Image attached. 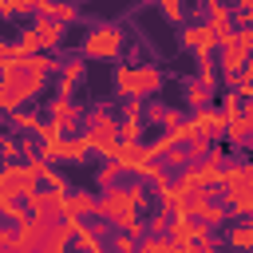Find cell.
Here are the masks:
<instances>
[{
	"instance_id": "cell-1",
	"label": "cell",
	"mask_w": 253,
	"mask_h": 253,
	"mask_svg": "<svg viewBox=\"0 0 253 253\" xmlns=\"http://www.w3.org/2000/svg\"><path fill=\"white\" fill-rule=\"evenodd\" d=\"M83 130L95 138L99 158H119V146H123V119L111 115V107H91L87 119H83Z\"/></svg>"
},
{
	"instance_id": "cell-2",
	"label": "cell",
	"mask_w": 253,
	"mask_h": 253,
	"mask_svg": "<svg viewBox=\"0 0 253 253\" xmlns=\"http://www.w3.org/2000/svg\"><path fill=\"white\" fill-rule=\"evenodd\" d=\"M126 47V32L119 24H95L83 36V55L87 59H119Z\"/></svg>"
},
{
	"instance_id": "cell-3",
	"label": "cell",
	"mask_w": 253,
	"mask_h": 253,
	"mask_svg": "<svg viewBox=\"0 0 253 253\" xmlns=\"http://www.w3.org/2000/svg\"><path fill=\"white\" fill-rule=\"evenodd\" d=\"M40 186V174L32 170V162H4L0 170V194H28Z\"/></svg>"
},
{
	"instance_id": "cell-4",
	"label": "cell",
	"mask_w": 253,
	"mask_h": 253,
	"mask_svg": "<svg viewBox=\"0 0 253 253\" xmlns=\"http://www.w3.org/2000/svg\"><path fill=\"white\" fill-rule=\"evenodd\" d=\"M182 47L194 51V55H213V51H221L217 28H213L210 20H206V24H186V28H182Z\"/></svg>"
},
{
	"instance_id": "cell-5",
	"label": "cell",
	"mask_w": 253,
	"mask_h": 253,
	"mask_svg": "<svg viewBox=\"0 0 253 253\" xmlns=\"http://www.w3.org/2000/svg\"><path fill=\"white\" fill-rule=\"evenodd\" d=\"M190 123L198 126V134H206V138H213V142H221L225 138V126H229V119H225V111L221 107H198V111H190Z\"/></svg>"
},
{
	"instance_id": "cell-6",
	"label": "cell",
	"mask_w": 253,
	"mask_h": 253,
	"mask_svg": "<svg viewBox=\"0 0 253 253\" xmlns=\"http://www.w3.org/2000/svg\"><path fill=\"white\" fill-rule=\"evenodd\" d=\"M126 174H134V178H146V170L154 166V158H150V150H146V142H123L119 146V158H115Z\"/></svg>"
},
{
	"instance_id": "cell-7",
	"label": "cell",
	"mask_w": 253,
	"mask_h": 253,
	"mask_svg": "<svg viewBox=\"0 0 253 253\" xmlns=\"http://www.w3.org/2000/svg\"><path fill=\"white\" fill-rule=\"evenodd\" d=\"M83 75H87V55H75V59H67V63L59 67V75H55V95L71 99V95H75V87L83 83Z\"/></svg>"
},
{
	"instance_id": "cell-8",
	"label": "cell",
	"mask_w": 253,
	"mask_h": 253,
	"mask_svg": "<svg viewBox=\"0 0 253 253\" xmlns=\"http://www.w3.org/2000/svg\"><path fill=\"white\" fill-rule=\"evenodd\" d=\"M47 119H55V123L63 126V134H75V130H79V123H83L87 115H83V111H79V107H75L71 99L55 95V99L47 103Z\"/></svg>"
},
{
	"instance_id": "cell-9",
	"label": "cell",
	"mask_w": 253,
	"mask_h": 253,
	"mask_svg": "<svg viewBox=\"0 0 253 253\" xmlns=\"http://www.w3.org/2000/svg\"><path fill=\"white\" fill-rule=\"evenodd\" d=\"M166 83V75L154 67V63H134V99H150L158 95Z\"/></svg>"
},
{
	"instance_id": "cell-10",
	"label": "cell",
	"mask_w": 253,
	"mask_h": 253,
	"mask_svg": "<svg viewBox=\"0 0 253 253\" xmlns=\"http://www.w3.org/2000/svg\"><path fill=\"white\" fill-rule=\"evenodd\" d=\"M99 198L103 194H91V190H71L67 194V206H63V217H99Z\"/></svg>"
},
{
	"instance_id": "cell-11",
	"label": "cell",
	"mask_w": 253,
	"mask_h": 253,
	"mask_svg": "<svg viewBox=\"0 0 253 253\" xmlns=\"http://www.w3.org/2000/svg\"><path fill=\"white\" fill-rule=\"evenodd\" d=\"M32 28H36V36H40V47H43V51H59V47H63V28H67V24H59L55 16H36V20H32Z\"/></svg>"
},
{
	"instance_id": "cell-12",
	"label": "cell",
	"mask_w": 253,
	"mask_h": 253,
	"mask_svg": "<svg viewBox=\"0 0 253 253\" xmlns=\"http://www.w3.org/2000/svg\"><path fill=\"white\" fill-rule=\"evenodd\" d=\"M24 103H28V91L20 87L16 71H0V111L8 115V111H20Z\"/></svg>"
},
{
	"instance_id": "cell-13",
	"label": "cell",
	"mask_w": 253,
	"mask_h": 253,
	"mask_svg": "<svg viewBox=\"0 0 253 253\" xmlns=\"http://www.w3.org/2000/svg\"><path fill=\"white\" fill-rule=\"evenodd\" d=\"M91 154H99V146H95V138L83 130V134H67V146H63V162H71V166H83V162H91Z\"/></svg>"
},
{
	"instance_id": "cell-14",
	"label": "cell",
	"mask_w": 253,
	"mask_h": 253,
	"mask_svg": "<svg viewBox=\"0 0 253 253\" xmlns=\"http://www.w3.org/2000/svg\"><path fill=\"white\" fill-rule=\"evenodd\" d=\"M221 190H253V158L245 162H229L225 166V178H221Z\"/></svg>"
},
{
	"instance_id": "cell-15",
	"label": "cell",
	"mask_w": 253,
	"mask_h": 253,
	"mask_svg": "<svg viewBox=\"0 0 253 253\" xmlns=\"http://www.w3.org/2000/svg\"><path fill=\"white\" fill-rule=\"evenodd\" d=\"M217 63H221V75H225V71H245V67L253 63V51H249L241 40H233V43L221 47V59H217Z\"/></svg>"
},
{
	"instance_id": "cell-16",
	"label": "cell",
	"mask_w": 253,
	"mask_h": 253,
	"mask_svg": "<svg viewBox=\"0 0 253 253\" xmlns=\"http://www.w3.org/2000/svg\"><path fill=\"white\" fill-rule=\"evenodd\" d=\"M198 217H190V213H174V221H170V241L182 249V245H194L198 241Z\"/></svg>"
},
{
	"instance_id": "cell-17",
	"label": "cell",
	"mask_w": 253,
	"mask_h": 253,
	"mask_svg": "<svg viewBox=\"0 0 253 253\" xmlns=\"http://www.w3.org/2000/svg\"><path fill=\"white\" fill-rule=\"evenodd\" d=\"M4 123H8V130H16V134H36L40 126H43V115L40 111H8L4 115Z\"/></svg>"
},
{
	"instance_id": "cell-18",
	"label": "cell",
	"mask_w": 253,
	"mask_h": 253,
	"mask_svg": "<svg viewBox=\"0 0 253 253\" xmlns=\"http://www.w3.org/2000/svg\"><path fill=\"white\" fill-rule=\"evenodd\" d=\"M0 213H4V221H12V225H20V221H28V217H32V210H28V198H24V194H0Z\"/></svg>"
},
{
	"instance_id": "cell-19",
	"label": "cell",
	"mask_w": 253,
	"mask_h": 253,
	"mask_svg": "<svg viewBox=\"0 0 253 253\" xmlns=\"http://www.w3.org/2000/svg\"><path fill=\"white\" fill-rule=\"evenodd\" d=\"M182 95H186V103H190V111H198V107H210V99H213V87H206L198 75L190 79H182Z\"/></svg>"
},
{
	"instance_id": "cell-20",
	"label": "cell",
	"mask_w": 253,
	"mask_h": 253,
	"mask_svg": "<svg viewBox=\"0 0 253 253\" xmlns=\"http://www.w3.org/2000/svg\"><path fill=\"white\" fill-rule=\"evenodd\" d=\"M225 206H229L233 221H249L253 217V190H229L225 194Z\"/></svg>"
},
{
	"instance_id": "cell-21",
	"label": "cell",
	"mask_w": 253,
	"mask_h": 253,
	"mask_svg": "<svg viewBox=\"0 0 253 253\" xmlns=\"http://www.w3.org/2000/svg\"><path fill=\"white\" fill-rule=\"evenodd\" d=\"M233 12H237L233 0H213V4H206V20H210L217 32H221V28H237V24H233Z\"/></svg>"
},
{
	"instance_id": "cell-22",
	"label": "cell",
	"mask_w": 253,
	"mask_h": 253,
	"mask_svg": "<svg viewBox=\"0 0 253 253\" xmlns=\"http://www.w3.org/2000/svg\"><path fill=\"white\" fill-rule=\"evenodd\" d=\"M186 202H190V190L178 186V182L158 194V210H166V213H186Z\"/></svg>"
},
{
	"instance_id": "cell-23",
	"label": "cell",
	"mask_w": 253,
	"mask_h": 253,
	"mask_svg": "<svg viewBox=\"0 0 253 253\" xmlns=\"http://www.w3.org/2000/svg\"><path fill=\"white\" fill-rule=\"evenodd\" d=\"M123 174H126V170H123L115 158H103V162L95 166V186H99V190H111V186L123 182Z\"/></svg>"
},
{
	"instance_id": "cell-24",
	"label": "cell",
	"mask_w": 253,
	"mask_h": 253,
	"mask_svg": "<svg viewBox=\"0 0 253 253\" xmlns=\"http://www.w3.org/2000/svg\"><path fill=\"white\" fill-rule=\"evenodd\" d=\"M225 249H233V253H253V225H249V221L233 225V229L225 233Z\"/></svg>"
},
{
	"instance_id": "cell-25",
	"label": "cell",
	"mask_w": 253,
	"mask_h": 253,
	"mask_svg": "<svg viewBox=\"0 0 253 253\" xmlns=\"http://www.w3.org/2000/svg\"><path fill=\"white\" fill-rule=\"evenodd\" d=\"M115 95L134 99V63H115Z\"/></svg>"
},
{
	"instance_id": "cell-26",
	"label": "cell",
	"mask_w": 253,
	"mask_h": 253,
	"mask_svg": "<svg viewBox=\"0 0 253 253\" xmlns=\"http://www.w3.org/2000/svg\"><path fill=\"white\" fill-rule=\"evenodd\" d=\"M138 253H178V245L170 241V233H146L138 237Z\"/></svg>"
},
{
	"instance_id": "cell-27",
	"label": "cell",
	"mask_w": 253,
	"mask_h": 253,
	"mask_svg": "<svg viewBox=\"0 0 253 253\" xmlns=\"http://www.w3.org/2000/svg\"><path fill=\"white\" fill-rule=\"evenodd\" d=\"M198 79H202L206 87H217V83H221V63H217L213 55H198Z\"/></svg>"
},
{
	"instance_id": "cell-28",
	"label": "cell",
	"mask_w": 253,
	"mask_h": 253,
	"mask_svg": "<svg viewBox=\"0 0 253 253\" xmlns=\"http://www.w3.org/2000/svg\"><path fill=\"white\" fill-rule=\"evenodd\" d=\"M249 138H253V126L245 123V115L229 119V126H225V142H229V146H241V142H249Z\"/></svg>"
},
{
	"instance_id": "cell-29",
	"label": "cell",
	"mask_w": 253,
	"mask_h": 253,
	"mask_svg": "<svg viewBox=\"0 0 253 253\" xmlns=\"http://www.w3.org/2000/svg\"><path fill=\"white\" fill-rule=\"evenodd\" d=\"M174 146H178V142H174V134H170V130H158V138H154V142H146V150H150V158H154V162H162Z\"/></svg>"
},
{
	"instance_id": "cell-30",
	"label": "cell",
	"mask_w": 253,
	"mask_h": 253,
	"mask_svg": "<svg viewBox=\"0 0 253 253\" xmlns=\"http://www.w3.org/2000/svg\"><path fill=\"white\" fill-rule=\"evenodd\" d=\"M221 111H225V119H237L241 111H245V95L241 91H221V103H217Z\"/></svg>"
},
{
	"instance_id": "cell-31",
	"label": "cell",
	"mask_w": 253,
	"mask_h": 253,
	"mask_svg": "<svg viewBox=\"0 0 253 253\" xmlns=\"http://www.w3.org/2000/svg\"><path fill=\"white\" fill-rule=\"evenodd\" d=\"M107 241H111V253H138V237H130L123 229H115Z\"/></svg>"
},
{
	"instance_id": "cell-32",
	"label": "cell",
	"mask_w": 253,
	"mask_h": 253,
	"mask_svg": "<svg viewBox=\"0 0 253 253\" xmlns=\"http://www.w3.org/2000/svg\"><path fill=\"white\" fill-rule=\"evenodd\" d=\"M158 12L170 24H186V0H158Z\"/></svg>"
},
{
	"instance_id": "cell-33",
	"label": "cell",
	"mask_w": 253,
	"mask_h": 253,
	"mask_svg": "<svg viewBox=\"0 0 253 253\" xmlns=\"http://www.w3.org/2000/svg\"><path fill=\"white\" fill-rule=\"evenodd\" d=\"M63 146H67V138H40V154L47 162H63Z\"/></svg>"
},
{
	"instance_id": "cell-34",
	"label": "cell",
	"mask_w": 253,
	"mask_h": 253,
	"mask_svg": "<svg viewBox=\"0 0 253 253\" xmlns=\"http://www.w3.org/2000/svg\"><path fill=\"white\" fill-rule=\"evenodd\" d=\"M51 16H55L59 24H75V20H79V4H75V0H55Z\"/></svg>"
},
{
	"instance_id": "cell-35",
	"label": "cell",
	"mask_w": 253,
	"mask_h": 253,
	"mask_svg": "<svg viewBox=\"0 0 253 253\" xmlns=\"http://www.w3.org/2000/svg\"><path fill=\"white\" fill-rule=\"evenodd\" d=\"M28 12H36V0H0V16H28Z\"/></svg>"
},
{
	"instance_id": "cell-36",
	"label": "cell",
	"mask_w": 253,
	"mask_h": 253,
	"mask_svg": "<svg viewBox=\"0 0 253 253\" xmlns=\"http://www.w3.org/2000/svg\"><path fill=\"white\" fill-rule=\"evenodd\" d=\"M190 162H194V158H190V146H174V150H170V154L162 158V166H170L174 174H178L182 166H190Z\"/></svg>"
},
{
	"instance_id": "cell-37",
	"label": "cell",
	"mask_w": 253,
	"mask_h": 253,
	"mask_svg": "<svg viewBox=\"0 0 253 253\" xmlns=\"http://www.w3.org/2000/svg\"><path fill=\"white\" fill-rule=\"evenodd\" d=\"M170 134H174V142H178V146H190V142L198 138V126H194L190 119H182V123H178V126H174Z\"/></svg>"
},
{
	"instance_id": "cell-38",
	"label": "cell",
	"mask_w": 253,
	"mask_h": 253,
	"mask_svg": "<svg viewBox=\"0 0 253 253\" xmlns=\"http://www.w3.org/2000/svg\"><path fill=\"white\" fill-rule=\"evenodd\" d=\"M213 146H217V142H213V138H206V134H198V138H194V142H190V158H194V162H206V158H210V150H213Z\"/></svg>"
},
{
	"instance_id": "cell-39",
	"label": "cell",
	"mask_w": 253,
	"mask_h": 253,
	"mask_svg": "<svg viewBox=\"0 0 253 253\" xmlns=\"http://www.w3.org/2000/svg\"><path fill=\"white\" fill-rule=\"evenodd\" d=\"M170 221H174V213H166V210H154V213L146 217V229H150V233H170Z\"/></svg>"
},
{
	"instance_id": "cell-40",
	"label": "cell",
	"mask_w": 253,
	"mask_h": 253,
	"mask_svg": "<svg viewBox=\"0 0 253 253\" xmlns=\"http://www.w3.org/2000/svg\"><path fill=\"white\" fill-rule=\"evenodd\" d=\"M43 182H47V190H63V194H71V190H75V186H71L55 166H47V170H43Z\"/></svg>"
},
{
	"instance_id": "cell-41",
	"label": "cell",
	"mask_w": 253,
	"mask_h": 253,
	"mask_svg": "<svg viewBox=\"0 0 253 253\" xmlns=\"http://www.w3.org/2000/svg\"><path fill=\"white\" fill-rule=\"evenodd\" d=\"M166 111H170V107H162V103H146V123L162 126V123H166Z\"/></svg>"
},
{
	"instance_id": "cell-42",
	"label": "cell",
	"mask_w": 253,
	"mask_h": 253,
	"mask_svg": "<svg viewBox=\"0 0 253 253\" xmlns=\"http://www.w3.org/2000/svg\"><path fill=\"white\" fill-rule=\"evenodd\" d=\"M0 249H16V225L12 221H4V229H0Z\"/></svg>"
},
{
	"instance_id": "cell-43",
	"label": "cell",
	"mask_w": 253,
	"mask_h": 253,
	"mask_svg": "<svg viewBox=\"0 0 253 253\" xmlns=\"http://www.w3.org/2000/svg\"><path fill=\"white\" fill-rule=\"evenodd\" d=\"M182 119H186V115H182V111H174V107H170V111H166V123H162V130H174V126H178V123H182Z\"/></svg>"
},
{
	"instance_id": "cell-44",
	"label": "cell",
	"mask_w": 253,
	"mask_h": 253,
	"mask_svg": "<svg viewBox=\"0 0 253 253\" xmlns=\"http://www.w3.org/2000/svg\"><path fill=\"white\" fill-rule=\"evenodd\" d=\"M241 115H245V123L253 126V99H245V111H241Z\"/></svg>"
},
{
	"instance_id": "cell-45",
	"label": "cell",
	"mask_w": 253,
	"mask_h": 253,
	"mask_svg": "<svg viewBox=\"0 0 253 253\" xmlns=\"http://www.w3.org/2000/svg\"><path fill=\"white\" fill-rule=\"evenodd\" d=\"M178 253H202V249H198V241H194V245H182Z\"/></svg>"
},
{
	"instance_id": "cell-46",
	"label": "cell",
	"mask_w": 253,
	"mask_h": 253,
	"mask_svg": "<svg viewBox=\"0 0 253 253\" xmlns=\"http://www.w3.org/2000/svg\"><path fill=\"white\" fill-rule=\"evenodd\" d=\"M233 8H253V0H233Z\"/></svg>"
},
{
	"instance_id": "cell-47",
	"label": "cell",
	"mask_w": 253,
	"mask_h": 253,
	"mask_svg": "<svg viewBox=\"0 0 253 253\" xmlns=\"http://www.w3.org/2000/svg\"><path fill=\"white\" fill-rule=\"evenodd\" d=\"M206 253H225V249H221V241H217V245H210V249H206Z\"/></svg>"
},
{
	"instance_id": "cell-48",
	"label": "cell",
	"mask_w": 253,
	"mask_h": 253,
	"mask_svg": "<svg viewBox=\"0 0 253 253\" xmlns=\"http://www.w3.org/2000/svg\"><path fill=\"white\" fill-rule=\"evenodd\" d=\"M142 4H158V0H142Z\"/></svg>"
},
{
	"instance_id": "cell-49",
	"label": "cell",
	"mask_w": 253,
	"mask_h": 253,
	"mask_svg": "<svg viewBox=\"0 0 253 253\" xmlns=\"http://www.w3.org/2000/svg\"><path fill=\"white\" fill-rule=\"evenodd\" d=\"M249 154H253V138H249Z\"/></svg>"
},
{
	"instance_id": "cell-50",
	"label": "cell",
	"mask_w": 253,
	"mask_h": 253,
	"mask_svg": "<svg viewBox=\"0 0 253 253\" xmlns=\"http://www.w3.org/2000/svg\"><path fill=\"white\" fill-rule=\"evenodd\" d=\"M202 4H213V0H202Z\"/></svg>"
},
{
	"instance_id": "cell-51",
	"label": "cell",
	"mask_w": 253,
	"mask_h": 253,
	"mask_svg": "<svg viewBox=\"0 0 253 253\" xmlns=\"http://www.w3.org/2000/svg\"><path fill=\"white\" fill-rule=\"evenodd\" d=\"M249 225H253V217H249Z\"/></svg>"
}]
</instances>
